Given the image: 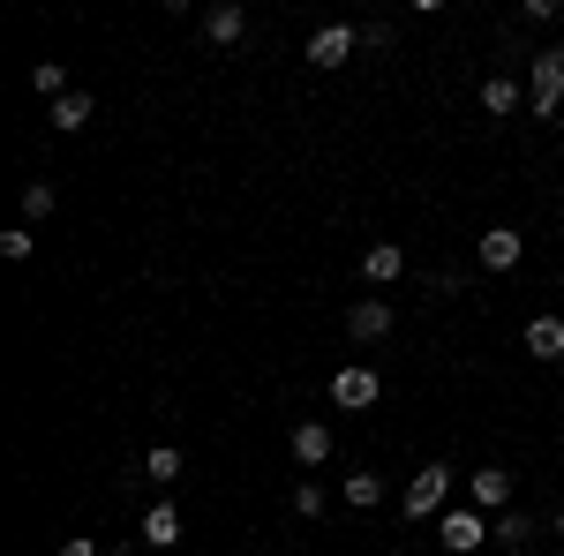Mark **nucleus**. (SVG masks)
<instances>
[{
    "label": "nucleus",
    "instance_id": "obj_1",
    "mask_svg": "<svg viewBox=\"0 0 564 556\" xmlns=\"http://www.w3.org/2000/svg\"><path fill=\"white\" fill-rule=\"evenodd\" d=\"M557 106H564V45H542V53L527 61V113L550 121Z\"/></svg>",
    "mask_w": 564,
    "mask_h": 556
},
{
    "label": "nucleus",
    "instance_id": "obj_2",
    "mask_svg": "<svg viewBox=\"0 0 564 556\" xmlns=\"http://www.w3.org/2000/svg\"><path fill=\"white\" fill-rule=\"evenodd\" d=\"M444 497H452V467L436 459V467H422L406 481V519H444Z\"/></svg>",
    "mask_w": 564,
    "mask_h": 556
},
{
    "label": "nucleus",
    "instance_id": "obj_3",
    "mask_svg": "<svg viewBox=\"0 0 564 556\" xmlns=\"http://www.w3.org/2000/svg\"><path fill=\"white\" fill-rule=\"evenodd\" d=\"M436 542H444L452 556H475L481 542H489V519H481L475 504H459V512H444V519H436Z\"/></svg>",
    "mask_w": 564,
    "mask_h": 556
},
{
    "label": "nucleus",
    "instance_id": "obj_4",
    "mask_svg": "<svg viewBox=\"0 0 564 556\" xmlns=\"http://www.w3.org/2000/svg\"><path fill=\"white\" fill-rule=\"evenodd\" d=\"M377 399H384V384H377V369H369V361H347V369L332 377V406H347V414L377 406Z\"/></svg>",
    "mask_w": 564,
    "mask_h": 556
},
{
    "label": "nucleus",
    "instance_id": "obj_5",
    "mask_svg": "<svg viewBox=\"0 0 564 556\" xmlns=\"http://www.w3.org/2000/svg\"><path fill=\"white\" fill-rule=\"evenodd\" d=\"M354 45H361V31H354V23H324V31L308 39V68H347Z\"/></svg>",
    "mask_w": 564,
    "mask_h": 556
},
{
    "label": "nucleus",
    "instance_id": "obj_6",
    "mask_svg": "<svg viewBox=\"0 0 564 556\" xmlns=\"http://www.w3.org/2000/svg\"><path fill=\"white\" fill-rule=\"evenodd\" d=\"M520 257H527V233H520V226H489V233H481V263H489V271H512Z\"/></svg>",
    "mask_w": 564,
    "mask_h": 556
},
{
    "label": "nucleus",
    "instance_id": "obj_7",
    "mask_svg": "<svg viewBox=\"0 0 564 556\" xmlns=\"http://www.w3.org/2000/svg\"><path fill=\"white\" fill-rule=\"evenodd\" d=\"M467 497H475V512H512V473L505 467H481L467 481Z\"/></svg>",
    "mask_w": 564,
    "mask_h": 556
},
{
    "label": "nucleus",
    "instance_id": "obj_8",
    "mask_svg": "<svg viewBox=\"0 0 564 556\" xmlns=\"http://www.w3.org/2000/svg\"><path fill=\"white\" fill-rule=\"evenodd\" d=\"M384 331H391V308H384V301H354V308H347V339L354 346H377Z\"/></svg>",
    "mask_w": 564,
    "mask_h": 556
},
{
    "label": "nucleus",
    "instance_id": "obj_9",
    "mask_svg": "<svg viewBox=\"0 0 564 556\" xmlns=\"http://www.w3.org/2000/svg\"><path fill=\"white\" fill-rule=\"evenodd\" d=\"M204 39H212V45H241V39H249V15H241L234 0H218L212 15H204Z\"/></svg>",
    "mask_w": 564,
    "mask_h": 556
},
{
    "label": "nucleus",
    "instance_id": "obj_10",
    "mask_svg": "<svg viewBox=\"0 0 564 556\" xmlns=\"http://www.w3.org/2000/svg\"><path fill=\"white\" fill-rule=\"evenodd\" d=\"M361 279H377V286H391V279H406V249H399V241H377V249L361 257Z\"/></svg>",
    "mask_w": 564,
    "mask_h": 556
},
{
    "label": "nucleus",
    "instance_id": "obj_11",
    "mask_svg": "<svg viewBox=\"0 0 564 556\" xmlns=\"http://www.w3.org/2000/svg\"><path fill=\"white\" fill-rule=\"evenodd\" d=\"M294 459H302V467H324V459H332V428L324 422H294Z\"/></svg>",
    "mask_w": 564,
    "mask_h": 556
},
{
    "label": "nucleus",
    "instance_id": "obj_12",
    "mask_svg": "<svg viewBox=\"0 0 564 556\" xmlns=\"http://www.w3.org/2000/svg\"><path fill=\"white\" fill-rule=\"evenodd\" d=\"M527 353H534V361H557L564 353V316H534V324H527Z\"/></svg>",
    "mask_w": 564,
    "mask_h": 556
},
{
    "label": "nucleus",
    "instance_id": "obj_13",
    "mask_svg": "<svg viewBox=\"0 0 564 556\" xmlns=\"http://www.w3.org/2000/svg\"><path fill=\"white\" fill-rule=\"evenodd\" d=\"M45 121H53V129H61V135L90 129V90H68V98H61V106H45Z\"/></svg>",
    "mask_w": 564,
    "mask_h": 556
},
{
    "label": "nucleus",
    "instance_id": "obj_14",
    "mask_svg": "<svg viewBox=\"0 0 564 556\" xmlns=\"http://www.w3.org/2000/svg\"><path fill=\"white\" fill-rule=\"evenodd\" d=\"M143 542H159V549H174V542H181V512H174V504H151V512H143Z\"/></svg>",
    "mask_w": 564,
    "mask_h": 556
},
{
    "label": "nucleus",
    "instance_id": "obj_15",
    "mask_svg": "<svg viewBox=\"0 0 564 556\" xmlns=\"http://www.w3.org/2000/svg\"><path fill=\"white\" fill-rule=\"evenodd\" d=\"M481 113H497V121L520 113V84H512V76H489V84H481Z\"/></svg>",
    "mask_w": 564,
    "mask_h": 556
},
{
    "label": "nucleus",
    "instance_id": "obj_16",
    "mask_svg": "<svg viewBox=\"0 0 564 556\" xmlns=\"http://www.w3.org/2000/svg\"><path fill=\"white\" fill-rule=\"evenodd\" d=\"M489 542H505V549H527V542H534L527 512H497V519H489Z\"/></svg>",
    "mask_w": 564,
    "mask_h": 556
},
{
    "label": "nucleus",
    "instance_id": "obj_17",
    "mask_svg": "<svg viewBox=\"0 0 564 556\" xmlns=\"http://www.w3.org/2000/svg\"><path fill=\"white\" fill-rule=\"evenodd\" d=\"M31 90L61 106V98H68V68H61V61H39V68H31Z\"/></svg>",
    "mask_w": 564,
    "mask_h": 556
},
{
    "label": "nucleus",
    "instance_id": "obj_18",
    "mask_svg": "<svg viewBox=\"0 0 564 556\" xmlns=\"http://www.w3.org/2000/svg\"><path fill=\"white\" fill-rule=\"evenodd\" d=\"M347 504L354 512H377V504H384V481H377V473H347Z\"/></svg>",
    "mask_w": 564,
    "mask_h": 556
},
{
    "label": "nucleus",
    "instance_id": "obj_19",
    "mask_svg": "<svg viewBox=\"0 0 564 556\" xmlns=\"http://www.w3.org/2000/svg\"><path fill=\"white\" fill-rule=\"evenodd\" d=\"M53 204H61V188H53V181H31V188H23V226H31V218H53Z\"/></svg>",
    "mask_w": 564,
    "mask_h": 556
},
{
    "label": "nucleus",
    "instance_id": "obj_20",
    "mask_svg": "<svg viewBox=\"0 0 564 556\" xmlns=\"http://www.w3.org/2000/svg\"><path fill=\"white\" fill-rule=\"evenodd\" d=\"M143 473H151V481H174V473H181V451H174V444H151V451H143Z\"/></svg>",
    "mask_w": 564,
    "mask_h": 556
},
{
    "label": "nucleus",
    "instance_id": "obj_21",
    "mask_svg": "<svg viewBox=\"0 0 564 556\" xmlns=\"http://www.w3.org/2000/svg\"><path fill=\"white\" fill-rule=\"evenodd\" d=\"M31 249H39V241H31V226H8V233H0V257H8V263H23Z\"/></svg>",
    "mask_w": 564,
    "mask_h": 556
},
{
    "label": "nucleus",
    "instance_id": "obj_22",
    "mask_svg": "<svg viewBox=\"0 0 564 556\" xmlns=\"http://www.w3.org/2000/svg\"><path fill=\"white\" fill-rule=\"evenodd\" d=\"M294 512H302V519L324 512V489H316V481H302V489H294Z\"/></svg>",
    "mask_w": 564,
    "mask_h": 556
},
{
    "label": "nucleus",
    "instance_id": "obj_23",
    "mask_svg": "<svg viewBox=\"0 0 564 556\" xmlns=\"http://www.w3.org/2000/svg\"><path fill=\"white\" fill-rule=\"evenodd\" d=\"M53 556H106V542H61Z\"/></svg>",
    "mask_w": 564,
    "mask_h": 556
},
{
    "label": "nucleus",
    "instance_id": "obj_24",
    "mask_svg": "<svg viewBox=\"0 0 564 556\" xmlns=\"http://www.w3.org/2000/svg\"><path fill=\"white\" fill-rule=\"evenodd\" d=\"M550 526H557V534H564V512H557V519H550Z\"/></svg>",
    "mask_w": 564,
    "mask_h": 556
}]
</instances>
